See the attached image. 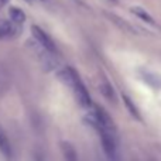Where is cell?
<instances>
[{
    "mask_svg": "<svg viewBox=\"0 0 161 161\" xmlns=\"http://www.w3.org/2000/svg\"><path fill=\"white\" fill-rule=\"evenodd\" d=\"M59 78L64 80L67 85H69V88L75 92L76 99H78V102L80 105L85 106V108L91 106V97H89L88 91H86L85 85L82 83V80L79 79L78 74H76L72 68H68V67L64 68V69L59 72Z\"/></svg>",
    "mask_w": 161,
    "mask_h": 161,
    "instance_id": "6da1fadb",
    "label": "cell"
},
{
    "mask_svg": "<svg viewBox=\"0 0 161 161\" xmlns=\"http://www.w3.org/2000/svg\"><path fill=\"white\" fill-rule=\"evenodd\" d=\"M31 33H33L34 38L42 45V48H45V50L50 51V53H55L57 51V47H55V44H54V41L50 38V36H48L45 31H42L40 27L33 25V27H31Z\"/></svg>",
    "mask_w": 161,
    "mask_h": 161,
    "instance_id": "7a4b0ae2",
    "label": "cell"
},
{
    "mask_svg": "<svg viewBox=\"0 0 161 161\" xmlns=\"http://www.w3.org/2000/svg\"><path fill=\"white\" fill-rule=\"evenodd\" d=\"M0 153L6 157H11V146L10 142H8L7 134L3 130L2 125H0Z\"/></svg>",
    "mask_w": 161,
    "mask_h": 161,
    "instance_id": "3957f363",
    "label": "cell"
},
{
    "mask_svg": "<svg viewBox=\"0 0 161 161\" xmlns=\"http://www.w3.org/2000/svg\"><path fill=\"white\" fill-rule=\"evenodd\" d=\"M8 14H10L11 20H13L14 23H17V24H21V23H24V20H25V14L21 8L11 7L10 10H8Z\"/></svg>",
    "mask_w": 161,
    "mask_h": 161,
    "instance_id": "277c9868",
    "label": "cell"
},
{
    "mask_svg": "<svg viewBox=\"0 0 161 161\" xmlns=\"http://www.w3.org/2000/svg\"><path fill=\"white\" fill-rule=\"evenodd\" d=\"M61 147H62V151H64V156H65V158H67V161H78L75 148H74L69 143H62Z\"/></svg>",
    "mask_w": 161,
    "mask_h": 161,
    "instance_id": "5b68a950",
    "label": "cell"
},
{
    "mask_svg": "<svg viewBox=\"0 0 161 161\" xmlns=\"http://www.w3.org/2000/svg\"><path fill=\"white\" fill-rule=\"evenodd\" d=\"M131 13H134L137 17H140V19L144 20V21L148 23V24H154L153 17H151L150 14L144 10V8H142V7H131Z\"/></svg>",
    "mask_w": 161,
    "mask_h": 161,
    "instance_id": "8992f818",
    "label": "cell"
},
{
    "mask_svg": "<svg viewBox=\"0 0 161 161\" xmlns=\"http://www.w3.org/2000/svg\"><path fill=\"white\" fill-rule=\"evenodd\" d=\"M13 33V27L8 21H0V37H8Z\"/></svg>",
    "mask_w": 161,
    "mask_h": 161,
    "instance_id": "52a82bcc",
    "label": "cell"
},
{
    "mask_svg": "<svg viewBox=\"0 0 161 161\" xmlns=\"http://www.w3.org/2000/svg\"><path fill=\"white\" fill-rule=\"evenodd\" d=\"M123 100H125V103H126V106H127V109L131 112V113L134 114L136 117H139V112L136 110V108H134V105L131 103V100H129V97L126 96V95H123Z\"/></svg>",
    "mask_w": 161,
    "mask_h": 161,
    "instance_id": "ba28073f",
    "label": "cell"
},
{
    "mask_svg": "<svg viewBox=\"0 0 161 161\" xmlns=\"http://www.w3.org/2000/svg\"><path fill=\"white\" fill-rule=\"evenodd\" d=\"M7 2H8V0H0V7H2L3 4H6V3H7Z\"/></svg>",
    "mask_w": 161,
    "mask_h": 161,
    "instance_id": "9c48e42d",
    "label": "cell"
}]
</instances>
